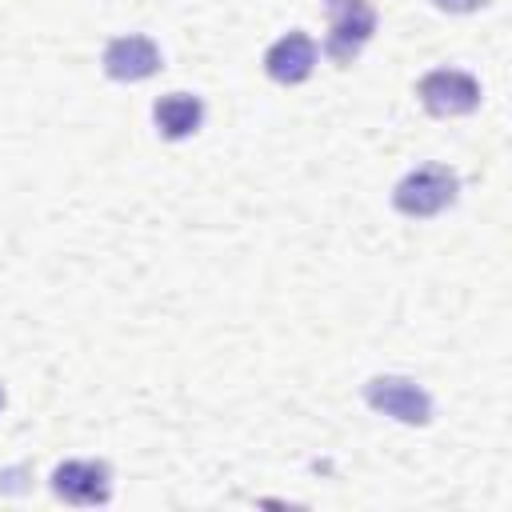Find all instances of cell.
Masks as SVG:
<instances>
[{
	"label": "cell",
	"instance_id": "cell-1",
	"mask_svg": "<svg viewBox=\"0 0 512 512\" xmlns=\"http://www.w3.org/2000/svg\"><path fill=\"white\" fill-rule=\"evenodd\" d=\"M460 196V176L448 164H420L392 188V208L408 220H428L452 208Z\"/></svg>",
	"mask_w": 512,
	"mask_h": 512
},
{
	"label": "cell",
	"instance_id": "cell-7",
	"mask_svg": "<svg viewBox=\"0 0 512 512\" xmlns=\"http://www.w3.org/2000/svg\"><path fill=\"white\" fill-rule=\"evenodd\" d=\"M316 68V40L300 28L284 32L268 52H264V72L276 80V84H304Z\"/></svg>",
	"mask_w": 512,
	"mask_h": 512
},
{
	"label": "cell",
	"instance_id": "cell-4",
	"mask_svg": "<svg viewBox=\"0 0 512 512\" xmlns=\"http://www.w3.org/2000/svg\"><path fill=\"white\" fill-rule=\"evenodd\" d=\"M416 96H420V104L432 116H444L448 120V116L476 112L484 92H480V80L472 72H464V68H432V72L420 76Z\"/></svg>",
	"mask_w": 512,
	"mask_h": 512
},
{
	"label": "cell",
	"instance_id": "cell-6",
	"mask_svg": "<svg viewBox=\"0 0 512 512\" xmlns=\"http://www.w3.org/2000/svg\"><path fill=\"white\" fill-rule=\"evenodd\" d=\"M52 492L64 504H80V508L104 504L112 496V472L100 460H64L52 468Z\"/></svg>",
	"mask_w": 512,
	"mask_h": 512
},
{
	"label": "cell",
	"instance_id": "cell-2",
	"mask_svg": "<svg viewBox=\"0 0 512 512\" xmlns=\"http://www.w3.org/2000/svg\"><path fill=\"white\" fill-rule=\"evenodd\" d=\"M328 8V40H324V52L332 64L348 68L364 44L372 40L376 32V8L368 0H324Z\"/></svg>",
	"mask_w": 512,
	"mask_h": 512
},
{
	"label": "cell",
	"instance_id": "cell-9",
	"mask_svg": "<svg viewBox=\"0 0 512 512\" xmlns=\"http://www.w3.org/2000/svg\"><path fill=\"white\" fill-rule=\"evenodd\" d=\"M440 12H476L484 0H432Z\"/></svg>",
	"mask_w": 512,
	"mask_h": 512
},
{
	"label": "cell",
	"instance_id": "cell-5",
	"mask_svg": "<svg viewBox=\"0 0 512 512\" xmlns=\"http://www.w3.org/2000/svg\"><path fill=\"white\" fill-rule=\"evenodd\" d=\"M100 60H104V72H108L112 80H120V84H140V80L156 76L160 64H164L160 44H156L152 36H144V32L112 36V40L104 44V56H100Z\"/></svg>",
	"mask_w": 512,
	"mask_h": 512
},
{
	"label": "cell",
	"instance_id": "cell-10",
	"mask_svg": "<svg viewBox=\"0 0 512 512\" xmlns=\"http://www.w3.org/2000/svg\"><path fill=\"white\" fill-rule=\"evenodd\" d=\"M0 408H4V388H0Z\"/></svg>",
	"mask_w": 512,
	"mask_h": 512
},
{
	"label": "cell",
	"instance_id": "cell-3",
	"mask_svg": "<svg viewBox=\"0 0 512 512\" xmlns=\"http://www.w3.org/2000/svg\"><path fill=\"white\" fill-rule=\"evenodd\" d=\"M364 400L372 412L392 416V420L412 424V428H424L432 420V396L412 376H372L364 384Z\"/></svg>",
	"mask_w": 512,
	"mask_h": 512
},
{
	"label": "cell",
	"instance_id": "cell-8",
	"mask_svg": "<svg viewBox=\"0 0 512 512\" xmlns=\"http://www.w3.org/2000/svg\"><path fill=\"white\" fill-rule=\"evenodd\" d=\"M152 120L164 140H188L204 124V100L192 92H168L152 104Z\"/></svg>",
	"mask_w": 512,
	"mask_h": 512
}]
</instances>
